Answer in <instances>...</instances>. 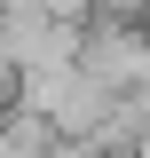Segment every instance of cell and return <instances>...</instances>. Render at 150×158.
Listing matches in <instances>:
<instances>
[{
  "label": "cell",
  "mask_w": 150,
  "mask_h": 158,
  "mask_svg": "<svg viewBox=\"0 0 150 158\" xmlns=\"http://www.w3.org/2000/svg\"><path fill=\"white\" fill-rule=\"evenodd\" d=\"M79 71L103 79L111 95L150 87V24L142 16H87L79 24Z\"/></svg>",
  "instance_id": "cell-1"
}]
</instances>
